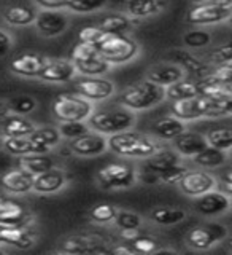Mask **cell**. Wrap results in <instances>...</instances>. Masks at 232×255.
Listing matches in <instances>:
<instances>
[{
  "label": "cell",
  "mask_w": 232,
  "mask_h": 255,
  "mask_svg": "<svg viewBox=\"0 0 232 255\" xmlns=\"http://www.w3.org/2000/svg\"><path fill=\"white\" fill-rule=\"evenodd\" d=\"M108 140V151L113 155L124 158V159H135V161H143V159L155 155L161 148L162 142L155 139L148 132H140L135 129H127L107 137Z\"/></svg>",
  "instance_id": "cell-1"
},
{
  "label": "cell",
  "mask_w": 232,
  "mask_h": 255,
  "mask_svg": "<svg viewBox=\"0 0 232 255\" xmlns=\"http://www.w3.org/2000/svg\"><path fill=\"white\" fill-rule=\"evenodd\" d=\"M164 101H165L164 88L148 82L147 78L124 86L116 98V102L119 106L126 107L131 112H135V114L148 112L151 109L161 106Z\"/></svg>",
  "instance_id": "cell-2"
},
{
  "label": "cell",
  "mask_w": 232,
  "mask_h": 255,
  "mask_svg": "<svg viewBox=\"0 0 232 255\" xmlns=\"http://www.w3.org/2000/svg\"><path fill=\"white\" fill-rule=\"evenodd\" d=\"M137 122L139 115L135 112H131L126 107L119 106V104L108 109H94L91 117L87 118L91 131L99 132L105 135V137L127 129H134L137 126Z\"/></svg>",
  "instance_id": "cell-3"
},
{
  "label": "cell",
  "mask_w": 232,
  "mask_h": 255,
  "mask_svg": "<svg viewBox=\"0 0 232 255\" xmlns=\"http://www.w3.org/2000/svg\"><path fill=\"white\" fill-rule=\"evenodd\" d=\"M95 182L102 190L124 191L139 183V167L127 161H113L102 166L95 174Z\"/></svg>",
  "instance_id": "cell-4"
},
{
  "label": "cell",
  "mask_w": 232,
  "mask_h": 255,
  "mask_svg": "<svg viewBox=\"0 0 232 255\" xmlns=\"http://www.w3.org/2000/svg\"><path fill=\"white\" fill-rule=\"evenodd\" d=\"M229 238V227L221 222H215L209 219V222L199 223V225L188 230L185 235V246L189 251L205 252L210 251L218 244L225 243Z\"/></svg>",
  "instance_id": "cell-5"
},
{
  "label": "cell",
  "mask_w": 232,
  "mask_h": 255,
  "mask_svg": "<svg viewBox=\"0 0 232 255\" xmlns=\"http://www.w3.org/2000/svg\"><path fill=\"white\" fill-rule=\"evenodd\" d=\"M95 109V104L81 98L79 94L74 93H62L56 96L53 101L51 112L58 123L64 122H87V118Z\"/></svg>",
  "instance_id": "cell-6"
},
{
  "label": "cell",
  "mask_w": 232,
  "mask_h": 255,
  "mask_svg": "<svg viewBox=\"0 0 232 255\" xmlns=\"http://www.w3.org/2000/svg\"><path fill=\"white\" fill-rule=\"evenodd\" d=\"M142 53V46L131 35H110L99 45V54L111 66H126L135 61Z\"/></svg>",
  "instance_id": "cell-7"
},
{
  "label": "cell",
  "mask_w": 232,
  "mask_h": 255,
  "mask_svg": "<svg viewBox=\"0 0 232 255\" xmlns=\"http://www.w3.org/2000/svg\"><path fill=\"white\" fill-rule=\"evenodd\" d=\"M232 14V0L231 2H202L194 3L189 8L185 21L194 27H210L217 24L226 22Z\"/></svg>",
  "instance_id": "cell-8"
},
{
  "label": "cell",
  "mask_w": 232,
  "mask_h": 255,
  "mask_svg": "<svg viewBox=\"0 0 232 255\" xmlns=\"http://www.w3.org/2000/svg\"><path fill=\"white\" fill-rule=\"evenodd\" d=\"M110 243L107 238L89 233H75L64 236L58 244V252L69 255H91L110 254Z\"/></svg>",
  "instance_id": "cell-9"
},
{
  "label": "cell",
  "mask_w": 232,
  "mask_h": 255,
  "mask_svg": "<svg viewBox=\"0 0 232 255\" xmlns=\"http://www.w3.org/2000/svg\"><path fill=\"white\" fill-rule=\"evenodd\" d=\"M74 90L81 98L92 104L105 102L115 98L118 93L116 83L107 77H77L74 80Z\"/></svg>",
  "instance_id": "cell-10"
},
{
  "label": "cell",
  "mask_w": 232,
  "mask_h": 255,
  "mask_svg": "<svg viewBox=\"0 0 232 255\" xmlns=\"http://www.w3.org/2000/svg\"><path fill=\"white\" fill-rule=\"evenodd\" d=\"M220 179L218 175H215L212 171L202 169V167H189L188 172L183 175V179L178 183V190L183 195L194 199L199 198L209 191L218 188Z\"/></svg>",
  "instance_id": "cell-11"
},
{
  "label": "cell",
  "mask_w": 232,
  "mask_h": 255,
  "mask_svg": "<svg viewBox=\"0 0 232 255\" xmlns=\"http://www.w3.org/2000/svg\"><path fill=\"white\" fill-rule=\"evenodd\" d=\"M213 98L199 94L196 98L170 102L169 112L185 123H194L199 120H210Z\"/></svg>",
  "instance_id": "cell-12"
},
{
  "label": "cell",
  "mask_w": 232,
  "mask_h": 255,
  "mask_svg": "<svg viewBox=\"0 0 232 255\" xmlns=\"http://www.w3.org/2000/svg\"><path fill=\"white\" fill-rule=\"evenodd\" d=\"M193 211L199 217L218 219L232 211V198L220 188L193 199Z\"/></svg>",
  "instance_id": "cell-13"
},
{
  "label": "cell",
  "mask_w": 232,
  "mask_h": 255,
  "mask_svg": "<svg viewBox=\"0 0 232 255\" xmlns=\"http://www.w3.org/2000/svg\"><path fill=\"white\" fill-rule=\"evenodd\" d=\"M167 61H172L185 70L186 77L196 78V80H204L212 69V66L204 59V56L197 54L193 50H188L185 46L172 48L165 54Z\"/></svg>",
  "instance_id": "cell-14"
},
{
  "label": "cell",
  "mask_w": 232,
  "mask_h": 255,
  "mask_svg": "<svg viewBox=\"0 0 232 255\" xmlns=\"http://www.w3.org/2000/svg\"><path fill=\"white\" fill-rule=\"evenodd\" d=\"M34 26L40 35L46 38L59 37L70 26L67 10H38Z\"/></svg>",
  "instance_id": "cell-15"
},
{
  "label": "cell",
  "mask_w": 232,
  "mask_h": 255,
  "mask_svg": "<svg viewBox=\"0 0 232 255\" xmlns=\"http://www.w3.org/2000/svg\"><path fill=\"white\" fill-rule=\"evenodd\" d=\"M67 148L79 158H97L108 151V140L105 135L89 131L74 140H67Z\"/></svg>",
  "instance_id": "cell-16"
},
{
  "label": "cell",
  "mask_w": 232,
  "mask_h": 255,
  "mask_svg": "<svg viewBox=\"0 0 232 255\" xmlns=\"http://www.w3.org/2000/svg\"><path fill=\"white\" fill-rule=\"evenodd\" d=\"M78 77L75 64L70 58H53L46 59L42 72L38 74V78L45 83L53 85H66L74 82Z\"/></svg>",
  "instance_id": "cell-17"
},
{
  "label": "cell",
  "mask_w": 232,
  "mask_h": 255,
  "mask_svg": "<svg viewBox=\"0 0 232 255\" xmlns=\"http://www.w3.org/2000/svg\"><path fill=\"white\" fill-rule=\"evenodd\" d=\"M185 77H186L185 70H183L178 64L167 61V59L155 62L145 74V78L148 82L155 83L157 86H162V88H167L173 83H177Z\"/></svg>",
  "instance_id": "cell-18"
},
{
  "label": "cell",
  "mask_w": 232,
  "mask_h": 255,
  "mask_svg": "<svg viewBox=\"0 0 232 255\" xmlns=\"http://www.w3.org/2000/svg\"><path fill=\"white\" fill-rule=\"evenodd\" d=\"M188 129V123L181 122L180 118H177L175 115L169 114V115H162L156 120H153L150 125V132L155 139H157L162 143H170L175 137Z\"/></svg>",
  "instance_id": "cell-19"
},
{
  "label": "cell",
  "mask_w": 232,
  "mask_h": 255,
  "mask_svg": "<svg viewBox=\"0 0 232 255\" xmlns=\"http://www.w3.org/2000/svg\"><path fill=\"white\" fill-rule=\"evenodd\" d=\"M37 241V233L30 225H14L5 227L0 225V244L11 246L16 249L26 251L30 249Z\"/></svg>",
  "instance_id": "cell-20"
},
{
  "label": "cell",
  "mask_w": 232,
  "mask_h": 255,
  "mask_svg": "<svg viewBox=\"0 0 232 255\" xmlns=\"http://www.w3.org/2000/svg\"><path fill=\"white\" fill-rule=\"evenodd\" d=\"M67 185H69V174L62 167L56 166L50 171L35 175L32 191L38 195H53V193H59Z\"/></svg>",
  "instance_id": "cell-21"
},
{
  "label": "cell",
  "mask_w": 232,
  "mask_h": 255,
  "mask_svg": "<svg viewBox=\"0 0 232 255\" xmlns=\"http://www.w3.org/2000/svg\"><path fill=\"white\" fill-rule=\"evenodd\" d=\"M181 161H185L175 150L170 143H162L161 148H159L155 155H151L150 158L143 159L142 161V167L140 169L148 171L155 175L162 174L164 171H167L169 167L178 164Z\"/></svg>",
  "instance_id": "cell-22"
},
{
  "label": "cell",
  "mask_w": 232,
  "mask_h": 255,
  "mask_svg": "<svg viewBox=\"0 0 232 255\" xmlns=\"http://www.w3.org/2000/svg\"><path fill=\"white\" fill-rule=\"evenodd\" d=\"M0 187L6 193L11 195H26L32 191L34 187V175L22 167H11L0 175Z\"/></svg>",
  "instance_id": "cell-23"
},
{
  "label": "cell",
  "mask_w": 232,
  "mask_h": 255,
  "mask_svg": "<svg viewBox=\"0 0 232 255\" xmlns=\"http://www.w3.org/2000/svg\"><path fill=\"white\" fill-rule=\"evenodd\" d=\"M189 217V211L181 206H156L148 214L145 220L156 227H175Z\"/></svg>",
  "instance_id": "cell-24"
},
{
  "label": "cell",
  "mask_w": 232,
  "mask_h": 255,
  "mask_svg": "<svg viewBox=\"0 0 232 255\" xmlns=\"http://www.w3.org/2000/svg\"><path fill=\"white\" fill-rule=\"evenodd\" d=\"M170 145L177 150V153L183 158V159H189L194 155H197L199 151L204 150L209 143H207L205 134L199 132V131H193V129H186L183 131L178 137H175Z\"/></svg>",
  "instance_id": "cell-25"
},
{
  "label": "cell",
  "mask_w": 232,
  "mask_h": 255,
  "mask_svg": "<svg viewBox=\"0 0 232 255\" xmlns=\"http://www.w3.org/2000/svg\"><path fill=\"white\" fill-rule=\"evenodd\" d=\"M48 58H45L40 53H21L14 56L10 62V70L13 74L19 77H27V78H38V74L42 72L45 62Z\"/></svg>",
  "instance_id": "cell-26"
},
{
  "label": "cell",
  "mask_w": 232,
  "mask_h": 255,
  "mask_svg": "<svg viewBox=\"0 0 232 255\" xmlns=\"http://www.w3.org/2000/svg\"><path fill=\"white\" fill-rule=\"evenodd\" d=\"M34 222L27 207L19 201L5 198L0 203V225L14 227V225H30Z\"/></svg>",
  "instance_id": "cell-27"
},
{
  "label": "cell",
  "mask_w": 232,
  "mask_h": 255,
  "mask_svg": "<svg viewBox=\"0 0 232 255\" xmlns=\"http://www.w3.org/2000/svg\"><path fill=\"white\" fill-rule=\"evenodd\" d=\"M29 139L35 147V153H53L54 148H58L62 143V135L58 126H37L29 134Z\"/></svg>",
  "instance_id": "cell-28"
},
{
  "label": "cell",
  "mask_w": 232,
  "mask_h": 255,
  "mask_svg": "<svg viewBox=\"0 0 232 255\" xmlns=\"http://www.w3.org/2000/svg\"><path fill=\"white\" fill-rule=\"evenodd\" d=\"M165 8V0H126L124 13L134 21H143L161 14Z\"/></svg>",
  "instance_id": "cell-29"
},
{
  "label": "cell",
  "mask_w": 232,
  "mask_h": 255,
  "mask_svg": "<svg viewBox=\"0 0 232 255\" xmlns=\"http://www.w3.org/2000/svg\"><path fill=\"white\" fill-rule=\"evenodd\" d=\"M135 24L137 21L129 18L124 11L107 13L97 21V26L110 35H131L135 29Z\"/></svg>",
  "instance_id": "cell-30"
},
{
  "label": "cell",
  "mask_w": 232,
  "mask_h": 255,
  "mask_svg": "<svg viewBox=\"0 0 232 255\" xmlns=\"http://www.w3.org/2000/svg\"><path fill=\"white\" fill-rule=\"evenodd\" d=\"M231 158V153L228 151L218 150L212 145H207L204 150L199 151L197 155H194L193 158L189 159V163L196 166V167H202V169L207 171H213L218 169V167H223Z\"/></svg>",
  "instance_id": "cell-31"
},
{
  "label": "cell",
  "mask_w": 232,
  "mask_h": 255,
  "mask_svg": "<svg viewBox=\"0 0 232 255\" xmlns=\"http://www.w3.org/2000/svg\"><path fill=\"white\" fill-rule=\"evenodd\" d=\"M35 128L37 126L24 115L10 114L0 120V131L3 137H27Z\"/></svg>",
  "instance_id": "cell-32"
},
{
  "label": "cell",
  "mask_w": 232,
  "mask_h": 255,
  "mask_svg": "<svg viewBox=\"0 0 232 255\" xmlns=\"http://www.w3.org/2000/svg\"><path fill=\"white\" fill-rule=\"evenodd\" d=\"M18 166L35 177V175L43 174L58 166V159L54 158L53 153H29L18 156Z\"/></svg>",
  "instance_id": "cell-33"
},
{
  "label": "cell",
  "mask_w": 232,
  "mask_h": 255,
  "mask_svg": "<svg viewBox=\"0 0 232 255\" xmlns=\"http://www.w3.org/2000/svg\"><path fill=\"white\" fill-rule=\"evenodd\" d=\"M164 90H165V101H169V102L191 99L201 94V80L185 77V78H181L180 82L164 88Z\"/></svg>",
  "instance_id": "cell-34"
},
{
  "label": "cell",
  "mask_w": 232,
  "mask_h": 255,
  "mask_svg": "<svg viewBox=\"0 0 232 255\" xmlns=\"http://www.w3.org/2000/svg\"><path fill=\"white\" fill-rule=\"evenodd\" d=\"M37 10L29 5H8L2 11V18L13 27H26L32 26L37 18Z\"/></svg>",
  "instance_id": "cell-35"
},
{
  "label": "cell",
  "mask_w": 232,
  "mask_h": 255,
  "mask_svg": "<svg viewBox=\"0 0 232 255\" xmlns=\"http://www.w3.org/2000/svg\"><path fill=\"white\" fill-rule=\"evenodd\" d=\"M213 42V34L209 27H191L189 30L183 32L181 35V46L188 50L199 51L209 48Z\"/></svg>",
  "instance_id": "cell-36"
},
{
  "label": "cell",
  "mask_w": 232,
  "mask_h": 255,
  "mask_svg": "<svg viewBox=\"0 0 232 255\" xmlns=\"http://www.w3.org/2000/svg\"><path fill=\"white\" fill-rule=\"evenodd\" d=\"M207 143L218 150L232 151V125H218L205 132Z\"/></svg>",
  "instance_id": "cell-37"
},
{
  "label": "cell",
  "mask_w": 232,
  "mask_h": 255,
  "mask_svg": "<svg viewBox=\"0 0 232 255\" xmlns=\"http://www.w3.org/2000/svg\"><path fill=\"white\" fill-rule=\"evenodd\" d=\"M75 69L79 77H105L107 74H110V70L113 69V66L99 54L87 61L77 62Z\"/></svg>",
  "instance_id": "cell-38"
},
{
  "label": "cell",
  "mask_w": 232,
  "mask_h": 255,
  "mask_svg": "<svg viewBox=\"0 0 232 255\" xmlns=\"http://www.w3.org/2000/svg\"><path fill=\"white\" fill-rule=\"evenodd\" d=\"M116 212H118V206L111 203H99L91 207L89 212H87V217H89V222L94 223V225L108 227L113 225Z\"/></svg>",
  "instance_id": "cell-39"
},
{
  "label": "cell",
  "mask_w": 232,
  "mask_h": 255,
  "mask_svg": "<svg viewBox=\"0 0 232 255\" xmlns=\"http://www.w3.org/2000/svg\"><path fill=\"white\" fill-rule=\"evenodd\" d=\"M145 222H147L145 217L140 212L118 207V212L113 220V227L116 230H135V228H143Z\"/></svg>",
  "instance_id": "cell-40"
},
{
  "label": "cell",
  "mask_w": 232,
  "mask_h": 255,
  "mask_svg": "<svg viewBox=\"0 0 232 255\" xmlns=\"http://www.w3.org/2000/svg\"><path fill=\"white\" fill-rule=\"evenodd\" d=\"M134 251L137 254H142V255H147V254H161V252H169L172 249H165L162 247L161 241H159L157 238L151 236L148 233H142L140 236H137L134 239V241L129 243Z\"/></svg>",
  "instance_id": "cell-41"
},
{
  "label": "cell",
  "mask_w": 232,
  "mask_h": 255,
  "mask_svg": "<svg viewBox=\"0 0 232 255\" xmlns=\"http://www.w3.org/2000/svg\"><path fill=\"white\" fill-rule=\"evenodd\" d=\"M204 59L209 62L210 66H220V64H232V40L210 48V50L204 54Z\"/></svg>",
  "instance_id": "cell-42"
},
{
  "label": "cell",
  "mask_w": 232,
  "mask_h": 255,
  "mask_svg": "<svg viewBox=\"0 0 232 255\" xmlns=\"http://www.w3.org/2000/svg\"><path fill=\"white\" fill-rule=\"evenodd\" d=\"M108 0H69L66 10L74 14H91L102 11Z\"/></svg>",
  "instance_id": "cell-43"
},
{
  "label": "cell",
  "mask_w": 232,
  "mask_h": 255,
  "mask_svg": "<svg viewBox=\"0 0 232 255\" xmlns=\"http://www.w3.org/2000/svg\"><path fill=\"white\" fill-rule=\"evenodd\" d=\"M2 147L14 156H22L29 153H35V147L27 137H3Z\"/></svg>",
  "instance_id": "cell-44"
},
{
  "label": "cell",
  "mask_w": 232,
  "mask_h": 255,
  "mask_svg": "<svg viewBox=\"0 0 232 255\" xmlns=\"http://www.w3.org/2000/svg\"><path fill=\"white\" fill-rule=\"evenodd\" d=\"M6 104L11 114L24 115V117L32 114V112L37 109V101L27 94H19V96H14V98H10L6 101Z\"/></svg>",
  "instance_id": "cell-45"
},
{
  "label": "cell",
  "mask_w": 232,
  "mask_h": 255,
  "mask_svg": "<svg viewBox=\"0 0 232 255\" xmlns=\"http://www.w3.org/2000/svg\"><path fill=\"white\" fill-rule=\"evenodd\" d=\"M189 164H188V159L185 161H181L178 164H175L172 167H169L167 171H164L162 174L157 175V182L162 183V185H170V187H177L180 180L183 179V175H185L189 169Z\"/></svg>",
  "instance_id": "cell-46"
},
{
  "label": "cell",
  "mask_w": 232,
  "mask_h": 255,
  "mask_svg": "<svg viewBox=\"0 0 232 255\" xmlns=\"http://www.w3.org/2000/svg\"><path fill=\"white\" fill-rule=\"evenodd\" d=\"M58 129L64 140H74L79 137V135L89 132L91 128L87 122H64L58 123Z\"/></svg>",
  "instance_id": "cell-47"
},
{
  "label": "cell",
  "mask_w": 232,
  "mask_h": 255,
  "mask_svg": "<svg viewBox=\"0 0 232 255\" xmlns=\"http://www.w3.org/2000/svg\"><path fill=\"white\" fill-rule=\"evenodd\" d=\"M95 56H99V46H95L92 43L79 42V40L72 46V51H70V59L74 64L87 61L91 58H95Z\"/></svg>",
  "instance_id": "cell-48"
},
{
  "label": "cell",
  "mask_w": 232,
  "mask_h": 255,
  "mask_svg": "<svg viewBox=\"0 0 232 255\" xmlns=\"http://www.w3.org/2000/svg\"><path fill=\"white\" fill-rule=\"evenodd\" d=\"M110 37V34H107L105 30L100 29L97 24H92V26H84L78 30V40L79 42H86V43H92L95 46H99L102 42Z\"/></svg>",
  "instance_id": "cell-49"
},
{
  "label": "cell",
  "mask_w": 232,
  "mask_h": 255,
  "mask_svg": "<svg viewBox=\"0 0 232 255\" xmlns=\"http://www.w3.org/2000/svg\"><path fill=\"white\" fill-rule=\"evenodd\" d=\"M110 254H116V255H135L137 252L134 251V247L129 243L118 239V241H111L110 243Z\"/></svg>",
  "instance_id": "cell-50"
},
{
  "label": "cell",
  "mask_w": 232,
  "mask_h": 255,
  "mask_svg": "<svg viewBox=\"0 0 232 255\" xmlns=\"http://www.w3.org/2000/svg\"><path fill=\"white\" fill-rule=\"evenodd\" d=\"M40 10H66L69 0H34Z\"/></svg>",
  "instance_id": "cell-51"
},
{
  "label": "cell",
  "mask_w": 232,
  "mask_h": 255,
  "mask_svg": "<svg viewBox=\"0 0 232 255\" xmlns=\"http://www.w3.org/2000/svg\"><path fill=\"white\" fill-rule=\"evenodd\" d=\"M13 48V38L8 32L0 29V58H3L8 53L11 51Z\"/></svg>",
  "instance_id": "cell-52"
},
{
  "label": "cell",
  "mask_w": 232,
  "mask_h": 255,
  "mask_svg": "<svg viewBox=\"0 0 232 255\" xmlns=\"http://www.w3.org/2000/svg\"><path fill=\"white\" fill-rule=\"evenodd\" d=\"M10 114H11V112H10V109H8L6 101H0V120L5 118L6 115H10Z\"/></svg>",
  "instance_id": "cell-53"
},
{
  "label": "cell",
  "mask_w": 232,
  "mask_h": 255,
  "mask_svg": "<svg viewBox=\"0 0 232 255\" xmlns=\"http://www.w3.org/2000/svg\"><path fill=\"white\" fill-rule=\"evenodd\" d=\"M221 180H228V182H232V167H229V169L221 175L220 177Z\"/></svg>",
  "instance_id": "cell-54"
},
{
  "label": "cell",
  "mask_w": 232,
  "mask_h": 255,
  "mask_svg": "<svg viewBox=\"0 0 232 255\" xmlns=\"http://www.w3.org/2000/svg\"><path fill=\"white\" fill-rule=\"evenodd\" d=\"M202 2H231V0H194V3H202Z\"/></svg>",
  "instance_id": "cell-55"
},
{
  "label": "cell",
  "mask_w": 232,
  "mask_h": 255,
  "mask_svg": "<svg viewBox=\"0 0 232 255\" xmlns=\"http://www.w3.org/2000/svg\"><path fill=\"white\" fill-rule=\"evenodd\" d=\"M226 24H228V26H231V27H232V14L229 16V18H228V21H226Z\"/></svg>",
  "instance_id": "cell-56"
},
{
  "label": "cell",
  "mask_w": 232,
  "mask_h": 255,
  "mask_svg": "<svg viewBox=\"0 0 232 255\" xmlns=\"http://www.w3.org/2000/svg\"><path fill=\"white\" fill-rule=\"evenodd\" d=\"M2 142H3V135H2V131H0V147H2Z\"/></svg>",
  "instance_id": "cell-57"
},
{
  "label": "cell",
  "mask_w": 232,
  "mask_h": 255,
  "mask_svg": "<svg viewBox=\"0 0 232 255\" xmlns=\"http://www.w3.org/2000/svg\"><path fill=\"white\" fill-rule=\"evenodd\" d=\"M229 251L232 252V238L229 239Z\"/></svg>",
  "instance_id": "cell-58"
},
{
  "label": "cell",
  "mask_w": 232,
  "mask_h": 255,
  "mask_svg": "<svg viewBox=\"0 0 232 255\" xmlns=\"http://www.w3.org/2000/svg\"><path fill=\"white\" fill-rule=\"evenodd\" d=\"M5 198H6V196H3V195H0V203H2V201H3V199H5Z\"/></svg>",
  "instance_id": "cell-59"
},
{
  "label": "cell",
  "mask_w": 232,
  "mask_h": 255,
  "mask_svg": "<svg viewBox=\"0 0 232 255\" xmlns=\"http://www.w3.org/2000/svg\"><path fill=\"white\" fill-rule=\"evenodd\" d=\"M229 117H232V107H231V115Z\"/></svg>",
  "instance_id": "cell-60"
}]
</instances>
